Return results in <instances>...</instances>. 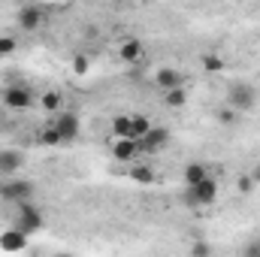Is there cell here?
<instances>
[{
    "instance_id": "6da1fadb",
    "label": "cell",
    "mask_w": 260,
    "mask_h": 257,
    "mask_svg": "<svg viewBox=\"0 0 260 257\" xmlns=\"http://www.w3.org/2000/svg\"><path fill=\"white\" fill-rule=\"evenodd\" d=\"M215 200H218V179H212V176L200 179L197 185H185V191H182V203L188 209H206Z\"/></svg>"
},
{
    "instance_id": "7a4b0ae2",
    "label": "cell",
    "mask_w": 260,
    "mask_h": 257,
    "mask_svg": "<svg viewBox=\"0 0 260 257\" xmlns=\"http://www.w3.org/2000/svg\"><path fill=\"white\" fill-rule=\"evenodd\" d=\"M34 197V182H24V179H12V176H3V182H0V200H6V203H24V200H30Z\"/></svg>"
},
{
    "instance_id": "3957f363",
    "label": "cell",
    "mask_w": 260,
    "mask_h": 257,
    "mask_svg": "<svg viewBox=\"0 0 260 257\" xmlns=\"http://www.w3.org/2000/svg\"><path fill=\"white\" fill-rule=\"evenodd\" d=\"M254 103H257V91L245 82H236L227 91V106L236 109V112H248V109H254Z\"/></svg>"
},
{
    "instance_id": "277c9868",
    "label": "cell",
    "mask_w": 260,
    "mask_h": 257,
    "mask_svg": "<svg viewBox=\"0 0 260 257\" xmlns=\"http://www.w3.org/2000/svg\"><path fill=\"white\" fill-rule=\"evenodd\" d=\"M15 227H18V230H24L27 236H30V233H40V230H43V212H40L30 200L18 203V218H15Z\"/></svg>"
},
{
    "instance_id": "5b68a950",
    "label": "cell",
    "mask_w": 260,
    "mask_h": 257,
    "mask_svg": "<svg viewBox=\"0 0 260 257\" xmlns=\"http://www.w3.org/2000/svg\"><path fill=\"white\" fill-rule=\"evenodd\" d=\"M0 100H3V106H9V109H15V112L34 106V94H30L24 85H6L3 94H0Z\"/></svg>"
},
{
    "instance_id": "8992f818",
    "label": "cell",
    "mask_w": 260,
    "mask_h": 257,
    "mask_svg": "<svg viewBox=\"0 0 260 257\" xmlns=\"http://www.w3.org/2000/svg\"><path fill=\"white\" fill-rule=\"evenodd\" d=\"M52 124H55V130H58V136H61V145L64 142H73L76 136H79V115L76 112H58V115H52Z\"/></svg>"
},
{
    "instance_id": "52a82bcc",
    "label": "cell",
    "mask_w": 260,
    "mask_h": 257,
    "mask_svg": "<svg viewBox=\"0 0 260 257\" xmlns=\"http://www.w3.org/2000/svg\"><path fill=\"white\" fill-rule=\"evenodd\" d=\"M139 139H130V136H115V142H112V157L118 160V164H133L136 157H139Z\"/></svg>"
},
{
    "instance_id": "ba28073f",
    "label": "cell",
    "mask_w": 260,
    "mask_h": 257,
    "mask_svg": "<svg viewBox=\"0 0 260 257\" xmlns=\"http://www.w3.org/2000/svg\"><path fill=\"white\" fill-rule=\"evenodd\" d=\"M167 142H170V130L167 127H154V124H151V130L139 139V148H142L145 154H154V151H160Z\"/></svg>"
},
{
    "instance_id": "9c48e42d",
    "label": "cell",
    "mask_w": 260,
    "mask_h": 257,
    "mask_svg": "<svg viewBox=\"0 0 260 257\" xmlns=\"http://www.w3.org/2000/svg\"><path fill=\"white\" fill-rule=\"evenodd\" d=\"M24 248H27V233L24 230L12 227V230H3L0 233V251L15 254V251H24Z\"/></svg>"
},
{
    "instance_id": "30bf717a",
    "label": "cell",
    "mask_w": 260,
    "mask_h": 257,
    "mask_svg": "<svg viewBox=\"0 0 260 257\" xmlns=\"http://www.w3.org/2000/svg\"><path fill=\"white\" fill-rule=\"evenodd\" d=\"M179 85H185V76L176 67H160L154 73V88L157 91H170V88H179Z\"/></svg>"
},
{
    "instance_id": "8fae6325",
    "label": "cell",
    "mask_w": 260,
    "mask_h": 257,
    "mask_svg": "<svg viewBox=\"0 0 260 257\" xmlns=\"http://www.w3.org/2000/svg\"><path fill=\"white\" fill-rule=\"evenodd\" d=\"M142 40H136V37H127L121 46H118V58L124 61V64H139L142 61Z\"/></svg>"
},
{
    "instance_id": "7c38bea8",
    "label": "cell",
    "mask_w": 260,
    "mask_h": 257,
    "mask_svg": "<svg viewBox=\"0 0 260 257\" xmlns=\"http://www.w3.org/2000/svg\"><path fill=\"white\" fill-rule=\"evenodd\" d=\"M40 24H43V12H40L37 6H21V9H18V27H21V30L34 34Z\"/></svg>"
},
{
    "instance_id": "4fadbf2b",
    "label": "cell",
    "mask_w": 260,
    "mask_h": 257,
    "mask_svg": "<svg viewBox=\"0 0 260 257\" xmlns=\"http://www.w3.org/2000/svg\"><path fill=\"white\" fill-rule=\"evenodd\" d=\"M21 164H24V154H21V151H0V176L18 173Z\"/></svg>"
},
{
    "instance_id": "5bb4252c",
    "label": "cell",
    "mask_w": 260,
    "mask_h": 257,
    "mask_svg": "<svg viewBox=\"0 0 260 257\" xmlns=\"http://www.w3.org/2000/svg\"><path fill=\"white\" fill-rule=\"evenodd\" d=\"M127 176H130V182H136V185H154V179H157L154 170L145 167V164H130Z\"/></svg>"
},
{
    "instance_id": "9a60e30c",
    "label": "cell",
    "mask_w": 260,
    "mask_h": 257,
    "mask_svg": "<svg viewBox=\"0 0 260 257\" xmlns=\"http://www.w3.org/2000/svg\"><path fill=\"white\" fill-rule=\"evenodd\" d=\"M206 176H209V167H206L203 160H191V164L182 170V182H185V185H197V182L206 179Z\"/></svg>"
},
{
    "instance_id": "2e32d148",
    "label": "cell",
    "mask_w": 260,
    "mask_h": 257,
    "mask_svg": "<svg viewBox=\"0 0 260 257\" xmlns=\"http://www.w3.org/2000/svg\"><path fill=\"white\" fill-rule=\"evenodd\" d=\"M40 106H43V112L58 115V112L64 109V94H61V91H46L43 100H40Z\"/></svg>"
},
{
    "instance_id": "e0dca14e",
    "label": "cell",
    "mask_w": 260,
    "mask_h": 257,
    "mask_svg": "<svg viewBox=\"0 0 260 257\" xmlns=\"http://www.w3.org/2000/svg\"><path fill=\"white\" fill-rule=\"evenodd\" d=\"M151 130V121L142 112H130V139H142Z\"/></svg>"
},
{
    "instance_id": "ac0fdd59",
    "label": "cell",
    "mask_w": 260,
    "mask_h": 257,
    "mask_svg": "<svg viewBox=\"0 0 260 257\" xmlns=\"http://www.w3.org/2000/svg\"><path fill=\"white\" fill-rule=\"evenodd\" d=\"M164 100H167V106H173V109H182V106L188 103V91H185V85L164 91Z\"/></svg>"
},
{
    "instance_id": "d6986e66",
    "label": "cell",
    "mask_w": 260,
    "mask_h": 257,
    "mask_svg": "<svg viewBox=\"0 0 260 257\" xmlns=\"http://www.w3.org/2000/svg\"><path fill=\"white\" fill-rule=\"evenodd\" d=\"M200 64H203L206 73H224V70H227V61H224L221 55H215V52H206V55L200 58Z\"/></svg>"
},
{
    "instance_id": "ffe728a7",
    "label": "cell",
    "mask_w": 260,
    "mask_h": 257,
    "mask_svg": "<svg viewBox=\"0 0 260 257\" xmlns=\"http://www.w3.org/2000/svg\"><path fill=\"white\" fill-rule=\"evenodd\" d=\"M109 130H112V136H130V112H118V115H112Z\"/></svg>"
},
{
    "instance_id": "44dd1931",
    "label": "cell",
    "mask_w": 260,
    "mask_h": 257,
    "mask_svg": "<svg viewBox=\"0 0 260 257\" xmlns=\"http://www.w3.org/2000/svg\"><path fill=\"white\" fill-rule=\"evenodd\" d=\"M236 115H239V112H236V109H230V106L215 109V118H218L221 124H233V121H236Z\"/></svg>"
},
{
    "instance_id": "7402d4cb",
    "label": "cell",
    "mask_w": 260,
    "mask_h": 257,
    "mask_svg": "<svg viewBox=\"0 0 260 257\" xmlns=\"http://www.w3.org/2000/svg\"><path fill=\"white\" fill-rule=\"evenodd\" d=\"M88 70H91V58H88V55H76V58H73V73H76V76H85Z\"/></svg>"
},
{
    "instance_id": "603a6c76",
    "label": "cell",
    "mask_w": 260,
    "mask_h": 257,
    "mask_svg": "<svg viewBox=\"0 0 260 257\" xmlns=\"http://www.w3.org/2000/svg\"><path fill=\"white\" fill-rule=\"evenodd\" d=\"M15 49H18V40H12V37H0V58H9Z\"/></svg>"
},
{
    "instance_id": "cb8c5ba5",
    "label": "cell",
    "mask_w": 260,
    "mask_h": 257,
    "mask_svg": "<svg viewBox=\"0 0 260 257\" xmlns=\"http://www.w3.org/2000/svg\"><path fill=\"white\" fill-rule=\"evenodd\" d=\"M254 188H257V182H254L251 176H239V179H236V191L239 194H251Z\"/></svg>"
},
{
    "instance_id": "d4e9b609",
    "label": "cell",
    "mask_w": 260,
    "mask_h": 257,
    "mask_svg": "<svg viewBox=\"0 0 260 257\" xmlns=\"http://www.w3.org/2000/svg\"><path fill=\"white\" fill-rule=\"evenodd\" d=\"M43 142H46V145H61V136H58V130H55V124L43 130Z\"/></svg>"
},
{
    "instance_id": "484cf974",
    "label": "cell",
    "mask_w": 260,
    "mask_h": 257,
    "mask_svg": "<svg viewBox=\"0 0 260 257\" xmlns=\"http://www.w3.org/2000/svg\"><path fill=\"white\" fill-rule=\"evenodd\" d=\"M191 254H212V245H206V242H194V245H191Z\"/></svg>"
},
{
    "instance_id": "4316f807",
    "label": "cell",
    "mask_w": 260,
    "mask_h": 257,
    "mask_svg": "<svg viewBox=\"0 0 260 257\" xmlns=\"http://www.w3.org/2000/svg\"><path fill=\"white\" fill-rule=\"evenodd\" d=\"M245 254H260V245H248V248H245Z\"/></svg>"
},
{
    "instance_id": "83f0119b",
    "label": "cell",
    "mask_w": 260,
    "mask_h": 257,
    "mask_svg": "<svg viewBox=\"0 0 260 257\" xmlns=\"http://www.w3.org/2000/svg\"><path fill=\"white\" fill-rule=\"evenodd\" d=\"M251 179H254V182H260V167L254 170V173H251Z\"/></svg>"
}]
</instances>
